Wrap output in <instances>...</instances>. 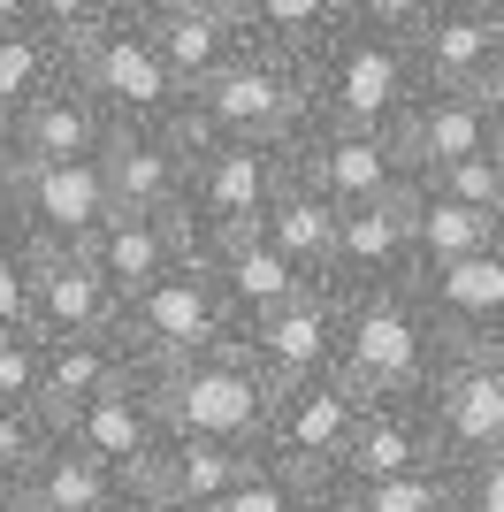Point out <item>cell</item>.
Instances as JSON below:
<instances>
[{"instance_id":"cell-18","label":"cell","mask_w":504,"mask_h":512,"mask_svg":"<svg viewBox=\"0 0 504 512\" xmlns=\"http://www.w3.org/2000/svg\"><path fill=\"white\" fill-rule=\"evenodd\" d=\"M405 283H413L405 199L336 214V253H329V283H321V291H336V299H375V291H405Z\"/></svg>"},{"instance_id":"cell-11","label":"cell","mask_w":504,"mask_h":512,"mask_svg":"<svg viewBox=\"0 0 504 512\" xmlns=\"http://www.w3.org/2000/svg\"><path fill=\"white\" fill-rule=\"evenodd\" d=\"M436 459L451 474L504 451V352H443V367L420 390Z\"/></svg>"},{"instance_id":"cell-42","label":"cell","mask_w":504,"mask_h":512,"mask_svg":"<svg viewBox=\"0 0 504 512\" xmlns=\"http://www.w3.org/2000/svg\"><path fill=\"white\" fill-rule=\"evenodd\" d=\"M489 100H497V115H504V54H497V77H489Z\"/></svg>"},{"instance_id":"cell-6","label":"cell","mask_w":504,"mask_h":512,"mask_svg":"<svg viewBox=\"0 0 504 512\" xmlns=\"http://www.w3.org/2000/svg\"><path fill=\"white\" fill-rule=\"evenodd\" d=\"M283 184H291V146H199L191 176H184V199H176L191 253H207L222 237H245Z\"/></svg>"},{"instance_id":"cell-46","label":"cell","mask_w":504,"mask_h":512,"mask_svg":"<svg viewBox=\"0 0 504 512\" xmlns=\"http://www.w3.org/2000/svg\"><path fill=\"white\" fill-rule=\"evenodd\" d=\"M8 512H23V505H8Z\"/></svg>"},{"instance_id":"cell-3","label":"cell","mask_w":504,"mask_h":512,"mask_svg":"<svg viewBox=\"0 0 504 512\" xmlns=\"http://www.w3.org/2000/svg\"><path fill=\"white\" fill-rule=\"evenodd\" d=\"M451 344L436 337L428 306L405 291H375V299H344V321H336V383H352L367 406L375 398H420L428 375L443 367Z\"/></svg>"},{"instance_id":"cell-20","label":"cell","mask_w":504,"mask_h":512,"mask_svg":"<svg viewBox=\"0 0 504 512\" xmlns=\"http://www.w3.org/2000/svg\"><path fill=\"white\" fill-rule=\"evenodd\" d=\"M8 138H16V169H77V161H100L107 153L115 123H107V107L77 77H62L46 100H31L8 123Z\"/></svg>"},{"instance_id":"cell-35","label":"cell","mask_w":504,"mask_h":512,"mask_svg":"<svg viewBox=\"0 0 504 512\" xmlns=\"http://www.w3.org/2000/svg\"><path fill=\"white\" fill-rule=\"evenodd\" d=\"M306 490H314V482H298V474L268 467V459L252 451V467L230 482V497H222L214 512H298V505H306Z\"/></svg>"},{"instance_id":"cell-40","label":"cell","mask_w":504,"mask_h":512,"mask_svg":"<svg viewBox=\"0 0 504 512\" xmlns=\"http://www.w3.org/2000/svg\"><path fill=\"white\" fill-rule=\"evenodd\" d=\"M8 176H16V138H8V123H0V207H8Z\"/></svg>"},{"instance_id":"cell-16","label":"cell","mask_w":504,"mask_h":512,"mask_svg":"<svg viewBox=\"0 0 504 512\" xmlns=\"http://www.w3.org/2000/svg\"><path fill=\"white\" fill-rule=\"evenodd\" d=\"M398 153L413 184L436 169H459V161H489L504 153V115L489 92H420L413 115L398 123Z\"/></svg>"},{"instance_id":"cell-36","label":"cell","mask_w":504,"mask_h":512,"mask_svg":"<svg viewBox=\"0 0 504 512\" xmlns=\"http://www.w3.org/2000/svg\"><path fill=\"white\" fill-rule=\"evenodd\" d=\"M46 383V344L31 329H8L0 337V406H39Z\"/></svg>"},{"instance_id":"cell-25","label":"cell","mask_w":504,"mask_h":512,"mask_svg":"<svg viewBox=\"0 0 504 512\" xmlns=\"http://www.w3.org/2000/svg\"><path fill=\"white\" fill-rule=\"evenodd\" d=\"M138 367H130L123 337H84V344H46V383H39V413L54 428L69 421V413H84L92 398H107V390H123Z\"/></svg>"},{"instance_id":"cell-24","label":"cell","mask_w":504,"mask_h":512,"mask_svg":"<svg viewBox=\"0 0 504 512\" xmlns=\"http://www.w3.org/2000/svg\"><path fill=\"white\" fill-rule=\"evenodd\" d=\"M199 268H207V283H214V299H222V314H230V329H252V321L275 314L291 291H306V283L291 276V260L275 253L260 230L207 245V253H199Z\"/></svg>"},{"instance_id":"cell-14","label":"cell","mask_w":504,"mask_h":512,"mask_svg":"<svg viewBox=\"0 0 504 512\" xmlns=\"http://www.w3.org/2000/svg\"><path fill=\"white\" fill-rule=\"evenodd\" d=\"M336 321H344V299L321 291V283H306V291H291L275 314L237 329V344L252 352V367H260L275 390L314 383V375H336Z\"/></svg>"},{"instance_id":"cell-29","label":"cell","mask_w":504,"mask_h":512,"mask_svg":"<svg viewBox=\"0 0 504 512\" xmlns=\"http://www.w3.org/2000/svg\"><path fill=\"white\" fill-rule=\"evenodd\" d=\"M69 77V54L62 39L39 23V8L23 0V16L0 31V123H16L31 100H46V92Z\"/></svg>"},{"instance_id":"cell-28","label":"cell","mask_w":504,"mask_h":512,"mask_svg":"<svg viewBox=\"0 0 504 512\" xmlns=\"http://www.w3.org/2000/svg\"><path fill=\"white\" fill-rule=\"evenodd\" d=\"M252 467V451L237 444H207V436H168L161 451H153L146 482L153 490H168L184 512H214L222 497H230V482Z\"/></svg>"},{"instance_id":"cell-8","label":"cell","mask_w":504,"mask_h":512,"mask_svg":"<svg viewBox=\"0 0 504 512\" xmlns=\"http://www.w3.org/2000/svg\"><path fill=\"white\" fill-rule=\"evenodd\" d=\"M115 337H123L130 367H138V375H153V367H176V360L214 352V344L237 337V329H230V314H222V299H214V283H207V268H199V253H191L184 268H168L161 283H146V291L123 306Z\"/></svg>"},{"instance_id":"cell-33","label":"cell","mask_w":504,"mask_h":512,"mask_svg":"<svg viewBox=\"0 0 504 512\" xmlns=\"http://www.w3.org/2000/svg\"><path fill=\"white\" fill-rule=\"evenodd\" d=\"M420 192H436V199H451V207H466V214H489V222H497V214H504V153H489V161H459V169H436V176H420Z\"/></svg>"},{"instance_id":"cell-10","label":"cell","mask_w":504,"mask_h":512,"mask_svg":"<svg viewBox=\"0 0 504 512\" xmlns=\"http://www.w3.org/2000/svg\"><path fill=\"white\" fill-rule=\"evenodd\" d=\"M359 398L352 383H336V375H314V383H283L268 398V421H260V459L283 474H298V482H336V467H344V444H352L359 428Z\"/></svg>"},{"instance_id":"cell-15","label":"cell","mask_w":504,"mask_h":512,"mask_svg":"<svg viewBox=\"0 0 504 512\" xmlns=\"http://www.w3.org/2000/svg\"><path fill=\"white\" fill-rule=\"evenodd\" d=\"M413 299L428 306V321L451 352H504V245L413 276Z\"/></svg>"},{"instance_id":"cell-1","label":"cell","mask_w":504,"mask_h":512,"mask_svg":"<svg viewBox=\"0 0 504 512\" xmlns=\"http://www.w3.org/2000/svg\"><path fill=\"white\" fill-rule=\"evenodd\" d=\"M413 31H420V0H352V8H344V31L306 62L314 123L390 130V138H398V123L420 100Z\"/></svg>"},{"instance_id":"cell-43","label":"cell","mask_w":504,"mask_h":512,"mask_svg":"<svg viewBox=\"0 0 504 512\" xmlns=\"http://www.w3.org/2000/svg\"><path fill=\"white\" fill-rule=\"evenodd\" d=\"M8 505H16V497H8V490H0V512H8Z\"/></svg>"},{"instance_id":"cell-39","label":"cell","mask_w":504,"mask_h":512,"mask_svg":"<svg viewBox=\"0 0 504 512\" xmlns=\"http://www.w3.org/2000/svg\"><path fill=\"white\" fill-rule=\"evenodd\" d=\"M115 512H184V505H176L168 490H153V482H130V490H123V505H115Z\"/></svg>"},{"instance_id":"cell-38","label":"cell","mask_w":504,"mask_h":512,"mask_svg":"<svg viewBox=\"0 0 504 512\" xmlns=\"http://www.w3.org/2000/svg\"><path fill=\"white\" fill-rule=\"evenodd\" d=\"M451 512H504V459H474L451 474Z\"/></svg>"},{"instance_id":"cell-21","label":"cell","mask_w":504,"mask_h":512,"mask_svg":"<svg viewBox=\"0 0 504 512\" xmlns=\"http://www.w3.org/2000/svg\"><path fill=\"white\" fill-rule=\"evenodd\" d=\"M115 214H176L191 176V138L176 123H146V130H115L100 153Z\"/></svg>"},{"instance_id":"cell-12","label":"cell","mask_w":504,"mask_h":512,"mask_svg":"<svg viewBox=\"0 0 504 512\" xmlns=\"http://www.w3.org/2000/svg\"><path fill=\"white\" fill-rule=\"evenodd\" d=\"M504 54V23L489 0H420L413 69L420 92H489Z\"/></svg>"},{"instance_id":"cell-17","label":"cell","mask_w":504,"mask_h":512,"mask_svg":"<svg viewBox=\"0 0 504 512\" xmlns=\"http://www.w3.org/2000/svg\"><path fill=\"white\" fill-rule=\"evenodd\" d=\"M54 436H62V444H77L84 459H92V467H107L115 482H146L153 451L168 444L161 413H153V398H146V375H130L123 390H107V398H92L84 413H69Z\"/></svg>"},{"instance_id":"cell-31","label":"cell","mask_w":504,"mask_h":512,"mask_svg":"<svg viewBox=\"0 0 504 512\" xmlns=\"http://www.w3.org/2000/svg\"><path fill=\"white\" fill-rule=\"evenodd\" d=\"M405 237H413V276H428V268H451V260H466V253H489V245H497V222L413 184V192H405Z\"/></svg>"},{"instance_id":"cell-22","label":"cell","mask_w":504,"mask_h":512,"mask_svg":"<svg viewBox=\"0 0 504 512\" xmlns=\"http://www.w3.org/2000/svg\"><path fill=\"white\" fill-rule=\"evenodd\" d=\"M84 260H92V276L115 291V306H130L146 283H161L168 268H184L191 237H184L176 214H115V222L84 245Z\"/></svg>"},{"instance_id":"cell-47","label":"cell","mask_w":504,"mask_h":512,"mask_svg":"<svg viewBox=\"0 0 504 512\" xmlns=\"http://www.w3.org/2000/svg\"><path fill=\"white\" fill-rule=\"evenodd\" d=\"M497 459H504V451H497Z\"/></svg>"},{"instance_id":"cell-32","label":"cell","mask_w":504,"mask_h":512,"mask_svg":"<svg viewBox=\"0 0 504 512\" xmlns=\"http://www.w3.org/2000/svg\"><path fill=\"white\" fill-rule=\"evenodd\" d=\"M344 512H451V467L398 474V482H329Z\"/></svg>"},{"instance_id":"cell-19","label":"cell","mask_w":504,"mask_h":512,"mask_svg":"<svg viewBox=\"0 0 504 512\" xmlns=\"http://www.w3.org/2000/svg\"><path fill=\"white\" fill-rule=\"evenodd\" d=\"M115 291L92 276L84 253H31V337L39 344H84V337H115Z\"/></svg>"},{"instance_id":"cell-44","label":"cell","mask_w":504,"mask_h":512,"mask_svg":"<svg viewBox=\"0 0 504 512\" xmlns=\"http://www.w3.org/2000/svg\"><path fill=\"white\" fill-rule=\"evenodd\" d=\"M489 8H497V23H504V0H489Z\"/></svg>"},{"instance_id":"cell-37","label":"cell","mask_w":504,"mask_h":512,"mask_svg":"<svg viewBox=\"0 0 504 512\" xmlns=\"http://www.w3.org/2000/svg\"><path fill=\"white\" fill-rule=\"evenodd\" d=\"M8 329H31V253L0 230V337Z\"/></svg>"},{"instance_id":"cell-41","label":"cell","mask_w":504,"mask_h":512,"mask_svg":"<svg viewBox=\"0 0 504 512\" xmlns=\"http://www.w3.org/2000/svg\"><path fill=\"white\" fill-rule=\"evenodd\" d=\"M298 512H344V497H336L329 482H314V490H306V505H298Z\"/></svg>"},{"instance_id":"cell-5","label":"cell","mask_w":504,"mask_h":512,"mask_svg":"<svg viewBox=\"0 0 504 512\" xmlns=\"http://www.w3.org/2000/svg\"><path fill=\"white\" fill-rule=\"evenodd\" d=\"M69 77H77L92 100L107 107L115 130H146V123H176V85H168L161 54H153L146 23H138V0H107L92 39L69 54Z\"/></svg>"},{"instance_id":"cell-23","label":"cell","mask_w":504,"mask_h":512,"mask_svg":"<svg viewBox=\"0 0 504 512\" xmlns=\"http://www.w3.org/2000/svg\"><path fill=\"white\" fill-rule=\"evenodd\" d=\"M428 467H443V459H436L420 398H375V406H359L336 482H398V474H428Z\"/></svg>"},{"instance_id":"cell-26","label":"cell","mask_w":504,"mask_h":512,"mask_svg":"<svg viewBox=\"0 0 504 512\" xmlns=\"http://www.w3.org/2000/svg\"><path fill=\"white\" fill-rule=\"evenodd\" d=\"M344 8L352 0H237V31H245L252 54H275V62L306 69L344 31Z\"/></svg>"},{"instance_id":"cell-30","label":"cell","mask_w":504,"mask_h":512,"mask_svg":"<svg viewBox=\"0 0 504 512\" xmlns=\"http://www.w3.org/2000/svg\"><path fill=\"white\" fill-rule=\"evenodd\" d=\"M252 230H260V237L275 245V253L291 260V276H298V283H329V253H336V207H321L314 192L283 184V192L268 199V214H260Z\"/></svg>"},{"instance_id":"cell-9","label":"cell","mask_w":504,"mask_h":512,"mask_svg":"<svg viewBox=\"0 0 504 512\" xmlns=\"http://www.w3.org/2000/svg\"><path fill=\"white\" fill-rule=\"evenodd\" d=\"M107 222H115V192H107L100 161H77V169H16L8 176L0 230L16 237L23 253H84Z\"/></svg>"},{"instance_id":"cell-45","label":"cell","mask_w":504,"mask_h":512,"mask_svg":"<svg viewBox=\"0 0 504 512\" xmlns=\"http://www.w3.org/2000/svg\"><path fill=\"white\" fill-rule=\"evenodd\" d=\"M497 245H504V214H497Z\"/></svg>"},{"instance_id":"cell-34","label":"cell","mask_w":504,"mask_h":512,"mask_svg":"<svg viewBox=\"0 0 504 512\" xmlns=\"http://www.w3.org/2000/svg\"><path fill=\"white\" fill-rule=\"evenodd\" d=\"M46 444H54V421L39 406H0V490H16L46 459Z\"/></svg>"},{"instance_id":"cell-2","label":"cell","mask_w":504,"mask_h":512,"mask_svg":"<svg viewBox=\"0 0 504 512\" xmlns=\"http://www.w3.org/2000/svg\"><path fill=\"white\" fill-rule=\"evenodd\" d=\"M314 123V100H306V69L275 62V54H237L214 85H199L176 107V130L199 146H291L298 130Z\"/></svg>"},{"instance_id":"cell-27","label":"cell","mask_w":504,"mask_h":512,"mask_svg":"<svg viewBox=\"0 0 504 512\" xmlns=\"http://www.w3.org/2000/svg\"><path fill=\"white\" fill-rule=\"evenodd\" d=\"M123 490H130V482H115V474L92 467L77 444H62V436H54V444H46V459L23 474L8 497H16L23 512H115V505H123Z\"/></svg>"},{"instance_id":"cell-7","label":"cell","mask_w":504,"mask_h":512,"mask_svg":"<svg viewBox=\"0 0 504 512\" xmlns=\"http://www.w3.org/2000/svg\"><path fill=\"white\" fill-rule=\"evenodd\" d=\"M291 184L314 192L321 207H390L413 192V169L390 130H344V123H306L291 138Z\"/></svg>"},{"instance_id":"cell-4","label":"cell","mask_w":504,"mask_h":512,"mask_svg":"<svg viewBox=\"0 0 504 512\" xmlns=\"http://www.w3.org/2000/svg\"><path fill=\"white\" fill-rule=\"evenodd\" d=\"M146 398H153V413H161L168 436H207V444L252 451L260 444V421H268L275 383L252 367V352L237 337H222L214 352H199V360L153 367Z\"/></svg>"},{"instance_id":"cell-13","label":"cell","mask_w":504,"mask_h":512,"mask_svg":"<svg viewBox=\"0 0 504 512\" xmlns=\"http://www.w3.org/2000/svg\"><path fill=\"white\" fill-rule=\"evenodd\" d=\"M138 23H146V39H153V54H161L176 100L214 85V77L245 54L237 0H138Z\"/></svg>"}]
</instances>
